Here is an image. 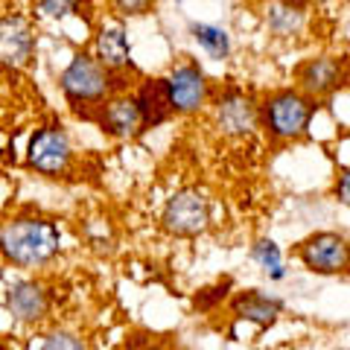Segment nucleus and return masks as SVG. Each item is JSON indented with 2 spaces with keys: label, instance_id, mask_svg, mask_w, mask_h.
<instances>
[{
  "label": "nucleus",
  "instance_id": "dca6fc26",
  "mask_svg": "<svg viewBox=\"0 0 350 350\" xmlns=\"http://www.w3.org/2000/svg\"><path fill=\"white\" fill-rule=\"evenodd\" d=\"M266 21H269V29L275 32V36H283V38H289V36H295L301 27H304V12L298 6H292V3H271L269 6V15H266Z\"/></svg>",
  "mask_w": 350,
  "mask_h": 350
},
{
  "label": "nucleus",
  "instance_id": "7ed1b4c3",
  "mask_svg": "<svg viewBox=\"0 0 350 350\" xmlns=\"http://www.w3.org/2000/svg\"><path fill=\"white\" fill-rule=\"evenodd\" d=\"M298 254L304 260V266L319 271V275H338V271L350 269V243L330 231L312 234L310 239H304Z\"/></svg>",
  "mask_w": 350,
  "mask_h": 350
},
{
  "label": "nucleus",
  "instance_id": "412c9836",
  "mask_svg": "<svg viewBox=\"0 0 350 350\" xmlns=\"http://www.w3.org/2000/svg\"><path fill=\"white\" fill-rule=\"evenodd\" d=\"M228 289H231V280H225V283H222V286H216V289H204V292L199 295V298H196V304H199V306H202V310H204V306H211V304H216L219 298H225V295H228Z\"/></svg>",
  "mask_w": 350,
  "mask_h": 350
},
{
  "label": "nucleus",
  "instance_id": "423d86ee",
  "mask_svg": "<svg viewBox=\"0 0 350 350\" xmlns=\"http://www.w3.org/2000/svg\"><path fill=\"white\" fill-rule=\"evenodd\" d=\"M70 161V144L68 135L59 126H47L41 129L29 144V163L41 172H62Z\"/></svg>",
  "mask_w": 350,
  "mask_h": 350
},
{
  "label": "nucleus",
  "instance_id": "9d476101",
  "mask_svg": "<svg viewBox=\"0 0 350 350\" xmlns=\"http://www.w3.org/2000/svg\"><path fill=\"white\" fill-rule=\"evenodd\" d=\"M216 120H219V129H222L225 135L239 137V135H248V131L257 126V108L245 94L231 91V94L222 96V103H219Z\"/></svg>",
  "mask_w": 350,
  "mask_h": 350
},
{
  "label": "nucleus",
  "instance_id": "20e7f679",
  "mask_svg": "<svg viewBox=\"0 0 350 350\" xmlns=\"http://www.w3.org/2000/svg\"><path fill=\"white\" fill-rule=\"evenodd\" d=\"M62 88L70 103H100L108 91L105 68L88 56H76L62 73Z\"/></svg>",
  "mask_w": 350,
  "mask_h": 350
},
{
  "label": "nucleus",
  "instance_id": "4468645a",
  "mask_svg": "<svg viewBox=\"0 0 350 350\" xmlns=\"http://www.w3.org/2000/svg\"><path fill=\"white\" fill-rule=\"evenodd\" d=\"M6 304H9V312L18 321H38L47 312V298H44L41 286H36V283H18V286H12Z\"/></svg>",
  "mask_w": 350,
  "mask_h": 350
},
{
  "label": "nucleus",
  "instance_id": "f3484780",
  "mask_svg": "<svg viewBox=\"0 0 350 350\" xmlns=\"http://www.w3.org/2000/svg\"><path fill=\"white\" fill-rule=\"evenodd\" d=\"M190 32H193V38L199 41L213 59H225L228 53H231V38H228V32H225L222 27H213V24H193Z\"/></svg>",
  "mask_w": 350,
  "mask_h": 350
},
{
  "label": "nucleus",
  "instance_id": "a211bd4d",
  "mask_svg": "<svg viewBox=\"0 0 350 350\" xmlns=\"http://www.w3.org/2000/svg\"><path fill=\"white\" fill-rule=\"evenodd\" d=\"M251 257H254L262 269L269 271L275 280H280L283 278V262H280V251H278V245L271 243V239H260V243L251 248Z\"/></svg>",
  "mask_w": 350,
  "mask_h": 350
},
{
  "label": "nucleus",
  "instance_id": "aec40b11",
  "mask_svg": "<svg viewBox=\"0 0 350 350\" xmlns=\"http://www.w3.org/2000/svg\"><path fill=\"white\" fill-rule=\"evenodd\" d=\"M155 6V0H117L120 15H146Z\"/></svg>",
  "mask_w": 350,
  "mask_h": 350
},
{
  "label": "nucleus",
  "instance_id": "1a4fd4ad",
  "mask_svg": "<svg viewBox=\"0 0 350 350\" xmlns=\"http://www.w3.org/2000/svg\"><path fill=\"white\" fill-rule=\"evenodd\" d=\"M345 79V68L330 56H321V59H310L306 64L298 68V82L306 94L312 96H327L333 94L338 85Z\"/></svg>",
  "mask_w": 350,
  "mask_h": 350
},
{
  "label": "nucleus",
  "instance_id": "6e6552de",
  "mask_svg": "<svg viewBox=\"0 0 350 350\" xmlns=\"http://www.w3.org/2000/svg\"><path fill=\"white\" fill-rule=\"evenodd\" d=\"M32 50H36V38H32V29L24 24L21 18H6L0 21V62L9 64V68H18V64H27L32 59Z\"/></svg>",
  "mask_w": 350,
  "mask_h": 350
},
{
  "label": "nucleus",
  "instance_id": "5701e85b",
  "mask_svg": "<svg viewBox=\"0 0 350 350\" xmlns=\"http://www.w3.org/2000/svg\"><path fill=\"white\" fill-rule=\"evenodd\" d=\"M336 196H338V202L350 207V170L342 172V178H338V184H336Z\"/></svg>",
  "mask_w": 350,
  "mask_h": 350
},
{
  "label": "nucleus",
  "instance_id": "0eeeda50",
  "mask_svg": "<svg viewBox=\"0 0 350 350\" xmlns=\"http://www.w3.org/2000/svg\"><path fill=\"white\" fill-rule=\"evenodd\" d=\"M167 88H170L172 111L190 114V111H199V108L204 105L207 82H204V76L196 64H184V68L175 70L167 79Z\"/></svg>",
  "mask_w": 350,
  "mask_h": 350
},
{
  "label": "nucleus",
  "instance_id": "f257e3e1",
  "mask_svg": "<svg viewBox=\"0 0 350 350\" xmlns=\"http://www.w3.org/2000/svg\"><path fill=\"white\" fill-rule=\"evenodd\" d=\"M0 251L18 266H38L59 251V231L41 219H21L0 231Z\"/></svg>",
  "mask_w": 350,
  "mask_h": 350
},
{
  "label": "nucleus",
  "instance_id": "6ab92c4d",
  "mask_svg": "<svg viewBox=\"0 0 350 350\" xmlns=\"http://www.w3.org/2000/svg\"><path fill=\"white\" fill-rule=\"evenodd\" d=\"M38 3L50 18H64L68 12H73L76 0H38Z\"/></svg>",
  "mask_w": 350,
  "mask_h": 350
},
{
  "label": "nucleus",
  "instance_id": "9b49d317",
  "mask_svg": "<svg viewBox=\"0 0 350 350\" xmlns=\"http://www.w3.org/2000/svg\"><path fill=\"white\" fill-rule=\"evenodd\" d=\"M137 111H140V129H155L163 120L172 117L170 88L167 79H149L137 94Z\"/></svg>",
  "mask_w": 350,
  "mask_h": 350
},
{
  "label": "nucleus",
  "instance_id": "39448f33",
  "mask_svg": "<svg viewBox=\"0 0 350 350\" xmlns=\"http://www.w3.org/2000/svg\"><path fill=\"white\" fill-rule=\"evenodd\" d=\"M207 219H211V211H207V199L202 193H178L175 199H170L167 211H163V225L167 231L178 234V237H196L207 228Z\"/></svg>",
  "mask_w": 350,
  "mask_h": 350
},
{
  "label": "nucleus",
  "instance_id": "f03ea898",
  "mask_svg": "<svg viewBox=\"0 0 350 350\" xmlns=\"http://www.w3.org/2000/svg\"><path fill=\"white\" fill-rule=\"evenodd\" d=\"M312 105L295 91H280L262 105V123H266L269 135L275 137H298L310 126Z\"/></svg>",
  "mask_w": 350,
  "mask_h": 350
},
{
  "label": "nucleus",
  "instance_id": "ddd939ff",
  "mask_svg": "<svg viewBox=\"0 0 350 350\" xmlns=\"http://www.w3.org/2000/svg\"><path fill=\"white\" fill-rule=\"evenodd\" d=\"M234 312H237V319H245V321H254L260 327H269V324H275V319H278L280 301L262 295L260 289H248V292H243V295H237L234 298Z\"/></svg>",
  "mask_w": 350,
  "mask_h": 350
},
{
  "label": "nucleus",
  "instance_id": "f8f14e48",
  "mask_svg": "<svg viewBox=\"0 0 350 350\" xmlns=\"http://www.w3.org/2000/svg\"><path fill=\"white\" fill-rule=\"evenodd\" d=\"M100 126L114 137H131L135 131H140V111L137 103L129 100V96H120V100H111L103 114H100Z\"/></svg>",
  "mask_w": 350,
  "mask_h": 350
},
{
  "label": "nucleus",
  "instance_id": "4be33fe9",
  "mask_svg": "<svg viewBox=\"0 0 350 350\" xmlns=\"http://www.w3.org/2000/svg\"><path fill=\"white\" fill-rule=\"evenodd\" d=\"M44 347H82V342H76L73 336H68V333H53L47 342H44Z\"/></svg>",
  "mask_w": 350,
  "mask_h": 350
},
{
  "label": "nucleus",
  "instance_id": "2eb2a0df",
  "mask_svg": "<svg viewBox=\"0 0 350 350\" xmlns=\"http://www.w3.org/2000/svg\"><path fill=\"white\" fill-rule=\"evenodd\" d=\"M96 56H100L103 68H129V41L123 29H103L100 38H96Z\"/></svg>",
  "mask_w": 350,
  "mask_h": 350
}]
</instances>
